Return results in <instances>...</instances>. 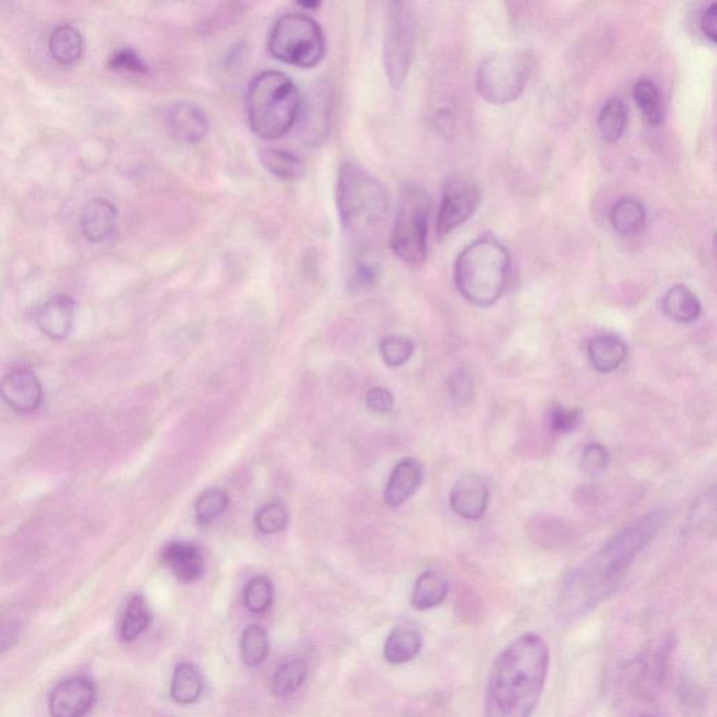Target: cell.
I'll return each instance as SVG.
<instances>
[{
    "instance_id": "cell-12",
    "label": "cell",
    "mask_w": 717,
    "mask_h": 717,
    "mask_svg": "<svg viewBox=\"0 0 717 717\" xmlns=\"http://www.w3.org/2000/svg\"><path fill=\"white\" fill-rule=\"evenodd\" d=\"M44 391L33 370L17 367L0 381V398L20 414H31L40 408Z\"/></svg>"
},
{
    "instance_id": "cell-18",
    "label": "cell",
    "mask_w": 717,
    "mask_h": 717,
    "mask_svg": "<svg viewBox=\"0 0 717 717\" xmlns=\"http://www.w3.org/2000/svg\"><path fill=\"white\" fill-rule=\"evenodd\" d=\"M421 482L422 468L418 461H415L414 458H405L400 461L391 472L386 492H384L387 505L391 507L404 505L418 491Z\"/></svg>"
},
{
    "instance_id": "cell-33",
    "label": "cell",
    "mask_w": 717,
    "mask_h": 717,
    "mask_svg": "<svg viewBox=\"0 0 717 717\" xmlns=\"http://www.w3.org/2000/svg\"><path fill=\"white\" fill-rule=\"evenodd\" d=\"M229 503V495L223 489L212 488L202 493L195 505V517H197L198 523L202 526L213 523L226 512Z\"/></svg>"
},
{
    "instance_id": "cell-8",
    "label": "cell",
    "mask_w": 717,
    "mask_h": 717,
    "mask_svg": "<svg viewBox=\"0 0 717 717\" xmlns=\"http://www.w3.org/2000/svg\"><path fill=\"white\" fill-rule=\"evenodd\" d=\"M534 71V57L527 50L499 51L479 65L478 92L492 104H509L519 99Z\"/></svg>"
},
{
    "instance_id": "cell-40",
    "label": "cell",
    "mask_w": 717,
    "mask_h": 717,
    "mask_svg": "<svg viewBox=\"0 0 717 717\" xmlns=\"http://www.w3.org/2000/svg\"><path fill=\"white\" fill-rule=\"evenodd\" d=\"M608 463H610V454L600 443H591L586 446L583 451L582 461H580L582 470L590 475L600 474L607 468Z\"/></svg>"
},
{
    "instance_id": "cell-34",
    "label": "cell",
    "mask_w": 717,
    "mask_h": 717,
    "mask_svg": "<svg viewBox=\"0 0 717 717\" xmlns=\"http://www.w3.org/2000/svg\"><path fill=\"white\" fill-rule=\"evenodd\" d=\"M530 534L533 535L540 545H548V547H561L568 541L570 530L562 521L552 520L551 517L547 519H541L538 517L537 521H533V527H531Z\"/></svg>"
},
{
    "instance_id": "cell-32",
    "label": "cell",
    "mask_w": 717,
    "mask_h": 717,
    "mask_svg": "<svg viewBox=\"0 0 717 717\" xmlns=\"http://www.w3.org/2000/svg\"><path fill=\"white\" fill-rule=\"evenodd\" d=\"M274 584L268 576L258 575L247 583L244 589V604L253 614H264L274 603Z\"/></svg>"
},
{
    "instance_id": "cell-14",
    "label": "cell",
    "mask_w": 717,
    "mask_h": 717,
    "mask_svg": "<svg viewBox=\"0 0 717 717\" xmlns=\"http://www.w3.org/2000/svg\"><path fill=\"white\" fill-rule=\"evenodd\" d=\"M489 492L484 479L475 474L458 478L450 492L451 510L465 520L477 521L488 509Z\"/></svg>"
},
{
    "instance_id": "cell-26",
    "label": "cell",
    "mask_w": 717,
    "mask_h": 717,
    "mask_svg": "<svg viewBox=\"0 0 717 717\" xmlns=\"http://www.w3.org/2000/svg\"><path fill=\"white\" fill-rule=\"evenodd\" d=\"M50 51L55 61L62 65L75 64L83 54V37L72 26H61L52 31Z\"/></svg>"
},
{
    "instance_id": "cell-21",
    "label": "cell",
    "mask_w": 717,
    "mask_h": 717,
    "mask_svg": "<svg viewBox=\"0 0 717 717\" xmlns=\"http://www.w3.org/2000/svg\"><path fill=\"white\" fill-rule=\"evenodd\" d=\"M421 633L409 626H398L388 635L384 645V659L394 666L414 660L421 652Z\"/></svg>"
},
{
    "instance_id": "cell-6",
    "label": "cell",
    "mask_w": 717,
    "mask_h": 717,
    "mask_svg": "<svg viewBox=\"0 0 717 717\" xmlns=\"http://www.w3.org/2000/svg\"><path fill=\"white\" fill-rule=\"evenodd\" d=\"M432 199L415 184L401 188L397 218L391 232L394 254L411 267H419L428 258V230Z\"/></svg>"
},
{
    "instance_id": "cell-27",
    "label": "cell",
    "mask_w": 717,
    "mask_h": 717,
    "mask_svg": "<svg viewBox=\"0 0 717 717\" xmlns=\"http://www.w3.org/2000/svg\"><path fill=\"white\" fill-rule=\"evenodd\" d=\"M633 99L647 124L659 127L664 120V104L659 87L650 79H640L633 86Z\"/></svg>"
},
{
    "instance_id": "cell-9",
    "label": "cell",
    "mask_w": 717,
    "mask_h": 717,
    "mask_svg": "<svg viewBox=\"0 0 717 717\" xmlns=\"http://www.w3.org/2000/svg\"><path fill=\"white\" fill-rule=\"evenodd\" d=\"M386 43H384V65L387 78L393 89H401L411 69L415 50V26L411 12L404 3H391Z\"/></svg>"
},
{
    "instance_id": "cell-30",
    "label": "cell",
    "mask_w": 717,
    "mask_h": 717,
    "mask_svg": "<svg viewBox=\"0 0 717 717\" xmlns=\"http://www.w3.org/2000/svg\"><path fill=\"white\" fill-rule=\"evenodd\" d=\"M152 614L142 596H134L129 600L122 617L120 635L124 642H134L149 628Z\"/></svg>"
},
{
    "instance_id": "cell-11",
    "label": "cell",
    "mask_w": 717,
    "mask_h": 717,
    "mask_svg": "<svg viewBox=\"0 0 717 717\" xmlns=\"http://www.w3.org/2000/svg\"><path fill=\"white\" fill-rule=\"evenodd\" d=\"M97 689L85 675L59 682L52 689L48 708L52 717H86L96 702Z\"/></svg>"
},
{
    "instance_id": "cell-35",
    "label": "cell",
    "mask_w": 717,
    "mask_h": 717,
    "mask_svg": "<svg viewBox=\"0 0 717 717\" xmlns=\"http://www.w3.org/2000/svg\"><path fill=\"white\" fill-rule=\"evenodd\" d=\"M255 526L262 534L281 533L288 526V510L282 503H268L255 514Z\"/></svg>"
},
{
    "instance_id": "cell-15",
    "label": "cell",
    "mask_w": 717,
    "mask_h": 717,
    "mask_svg": "<svg viewBox=\"0 0 717 717\" xmlns=\"http://www.w3.org/2000/svg\"><path fill=\"white\" fill-rule=\"evenodd\" d=\"M162 562L181 583H195L205 575L204 554L194 542H170L163 549Z\"/></svg>"
},
{
    "instance_id": "cell-1",
    "label": "cell",
    "mask_w": 717,
    "mask_h": 717,
    "mask_svg": "<svg viewBox=\"0 0 717 717\" xmlns=\"http://www.w3.org/2000/svg\"><path fill=\"white\" fill-rule=\"evenodd\" d=\"M664 523V512L657 510L646 514L573 569L566 576L559 594L561 618L573 621L583 617L610 597L625 579L636 556L656 537Z\"/></svg>"
},
{
    "instance_id": "cell-24",
    "label": "cell",
    "mask_w": 717,
    "mask_h": 717,
    "mask_svg": "<svg viewBox=\"0 0 717 717\" xmlns=\"http://www.w3.org/2000/svg\"><path fill=\"white\" fill-rule=\"evenodd\" d=\"M309 666L300 656H289L279 664L272 678V691L276 696H289L299 691L306 681Z\"/></svg>"
},
{
    "instance_id": "cell-41",
    "label": "cell",
    "mask_w": 717,
    "mask_h": 717,
    "mask_svg": "<svg viewBox=\"0 0 717 717\" xmlns=\"http://www.w3.org/2000/svg\"><path fill=\"white\" fill-rule=\"evenodd\" d=\"M22 629V622L16 617L10 615L0 617V656L9 652L19 642Z\"/></svg>"
},
{
    "instance_id": "cell-28",
    "label": "cell",
    "mask_w": 717,
    "mask_h": 717,
    "mask_svg": "<svg viewBox=\"0 0 717 717\" xmlns=\"http://www.w3.org/2000/svg\"><path fill=\"white\" fill-rule=\"evenodd\" d=\"M598 129L604 141L615 143L624 135L626 124H628V110L622 99L611 97L605 101L598 114Z\"/></svg>"
},
{
    "instance_id": "cell-39",
    "label": "cell",
    "mask_w": 717,
    "mask_h": 717,
    "mask_svg": "<svg viewBox=\"0 0 717 717\" xmlns=\"http://www.w3.org/2000/svg\"><path fill=\"white\" fill-rule=\"evenodd\" d=\"M110 66L115 71H124L136 73V75H148L149 66L143 61L141 55L131 48H122V50L111 55Z\"/></svg>"
},
{
    "instance_id": "cell-43",
    "label": "cell",
    "mask_w": 717,
    "mask_h": 717,
    "mask_svg": "<svg viewBox=\"0 0 717 717\" xmlns=\"http://www.w3.org/2000/svg\"><path fill=\"white\" fill-rule=\"evenodd\" d=\"M376 278V269L372 265L362 264L356 269V274L353 276L352 289L355 292H365L372 288Z\"/></svg>"
},
{
    "instance_id": "cell-17",
    "label": "cell",
    "mask_w": 717,
    "mask_h": 717,
    "mask_svg": "<svg viewBox=\"0 0 717 717\" xmlns=\"http://www.w3.org/2000/svg\"><path fill=\"white\" fill-rule=\"evenodd\" d=\"M118 212L110 201L94 198L87 202L80 216V227L87 240L93 243L110 239L117 225Z\"/></svg>"
},
{
    "instance_id": "cell-3",
    "label": "cell",
    "mask_w": 717,
    "mask_h": 717,
    "mask_svg": "<svg viewBox=\"0 0 717 717\" xmlns=\"http://www.w3.org/2000/svg\"><path fill=\"white\" fill-rule=\"evenodd\" d=\"M337 205L342 227L359 246L373 240L388 216L386 190L358 164L345 163L339 169Z\"/></svg>"
},
{
    "instance_id": "cell-36",
    "label": "cell",
    "mask_w": 717,
    "mask_h": 717,
    "mask_svg": "<svg viewBox=\"0 0 717 717\" xmlns=\"http://www.w3.org/2000/svg\"><path fill=\"white\" fill-rule=\"evenodd\" d=\"M415 345L412 339L402 337V335H393L381 342L380 352L384 362L390 367H400L405 365L411 359L414 353Z\"/></svg>"
},
{
    "instance_id": "cell-2",
    "label": "cell",
    "mask_w": 717,
    "mask_h": 717,
    "mask_svg": "<svg viewBox=\"0 0 717 717\" xmlns=\"http://www.w3.org/2000/svg\"><path fill=\"white\" fill-rule=\"evenodd\" d=\"M549 647L528 632L498 654L486 682L484 717H531L547 682Z\"/></svg>"
},
{
    "instance_id": "cell-7",
    "label": "cell",
    "mask_w": 717,
    "mask_h": 717,
    "mask_svg": "<svg viewBox=\"0 0 717 717\" xmlns=\"http://www.w3.org/2000/svg\"><path fill=\"white\" fill-rule=\"evenodd\" d=\"M272 57L296 68H314L323 61L327 43L323 29L306 13L279 17L268 41Z\"/></svg>"
},
{
    "instance_id": "cell-13",
    "label": "cell",
    "mask_w": 717,
    "mask_h": 717,
    "mask_svg": "<svg viewBox=\"0 0 717 717\" xmlns=\"http://www.w3.org/2000/svg\"><path fill=\"white\" fill-rule=\"evenodd\" d=\"M166 125L173 138L188 145L204 141L209 131V121L204 110L190 101L171 104L166 113Z\"/></svg>"
},
{
    "instance_id": "cell-22",
    "label": "cell",
    "mask_w": 717,
    "mask_h": 717,
    "mask_svg": "<svg viewBox=\"0 0 717 717\" xmlns=\"http://www.w3.org/2000/svg\"><path fill=\"white\" fill-rule=\"evenodd\" d=\"M447 594H449V582L446 577L435 570H428L416 580L412 591V605L419 611L432 610L446 600Z\"/></svg>"
},
{
    "instance_id": "cell-38",
    "label": "cell",
    "mask_w": 717,
    "mask_h": 717,
    "mask_svg": "<svg viewBox=\"0 0 717 717\" xmlns=\"http://www.w3.org/2000/svg\"><path fill=\"white\" fill-rule=\"evenodd\" d=\"M449 391L451 401L457 407H464L472 400L474 395V381L467 370L458 369L451 374L449 379Z\"/></svg>"
},
{
    "instance_id": "cell-16",
    "label": "cell",
    "mask_w": 717,
    "mask_h": 717,
    "mask_svg": "<svg viewBox=\"0 0 717 717\" xmlns=\"http://www.w3.org/2000/svg\"><path fill=\"white\" fill-rule=\"evenodd\" d=\"M76 304L72 297L58 295L43 304L37 313V325L47 337L64 341L71 334Z\"/></svg>"
},
{
    "instance_id": "cell-10",
    "label": "cell",
    "mask_w": 717,
    "mask_h": 717,
    "mask_svg": "<svg viewBox=\"0 0 717 717\" xmlns=\"http://www.w3.org/2000/svg\"><path fill=\"white\" fill-rule=\"evenodd\" d=\"M481 204V188L477 181L463 173L447 178L437 215L436 230L440 239L464 225Z\"/></svg>"
},
{
    "instance_id": "cell-31",
    "label": "cell",
    "mask_w": 717,
    "mask_h": 717,
    "mask_svg": "<svg viewBox=\"0 0 717 717\" xmlns=\"http://www.w3.org/2000/svg\"><path fill=\"white\" fill-rule=\"evenodd\" d=\"M241 659L248 667H258L267 660L269 649L268 632L260 625H248L241 635Z\"/></svg>"
},
{
    "instance_id": "cell-19",
    "label": "cell",
    "mask_w": 717,
    "mask_h": 717,
    "mask_svg": "<svg viewBox=\"0 0 717 717\" xmlns=\"http://www.w3.org/2000/svg\"><path fill=\"white\" fill-rule=\"evenodd\" d=\"M587 351L591 365L601 373L614 372L628 356V346L624 339L614 334L598 335L591 339Z\"/></svg>"
},
{
    "instance_id": "cell-42",
    "label": "cell",
    "mask_w": 717,
    "mask_h": 717,
    "mask_svg": "<svg viewBox=\"0 0 717 717\" xmlns=\"http://www.w3.org/2000/svg\"><path fill=\"white\" fill-rule=\"evenodd\" d=\"M366 405L376 414H388L394 408V395L387 388H372L367 391Z\"/></svg>"
},
{
    "instance_id": "cell-5",
    "label": "cell",
    "mask_w": 717,
    "mask_h": 717,
    "mask_svg": "<svg viewBox=\"0 0 717 717\" xmlns=\"http://www.w3.org/2000/svg\"><path fill=\"white\" fill-rule=\"evenodd\" d=\"M246 107L251 131L265 141H275L295 127L302 99L288 75L267 71L248 86Z\"/></svg>"
},
{
    "instance_id": "cell-44",
    "label": "cell",
    "mask_w": 717,
    "mask_h": 717,
    "mask_svg": "<svg viewBox=\"0 0 717 717\" xmlns=\"http://www.w3.org/2000/svg\"><path fill=\"white\" fill-rule=\"evenodd\" d=\"M716 22L717 5L716 3H712V5H710L709 8L705 10V13H703L701 27L703 34H705V36L708 37L713 44H715L717 40Z\"/></svg>"
},
{
    "instance_id": "cell-25",
    "label": "cell",
    "mask_w": 717,
    "mask_h": 717,
    "mask_svg": "<svg viewBox=\"0 0 717 717\" xmlns=\"http://www.w3.org/2000/svg\"><path fill=\"white\" fill-rule=\"evenodd\" d=\"M646 212L642 202L636 198L626 197L619 199L612 206L610 222L615 232L622 236H632L645 225Z\"/></svg>"
},
{
    "instance_id": "cell-23",
    "label": "cell",
    "mask_w": 717,
    "mask_h": 717,
    "mask_svg": "<svg viewBox=\"0 0 717 717\" xmlns=\"http://www.w3.org/2000/svg\"><path fill=\"white\" fill-rule=\"evenodd\" d=\"M204 691V677L195 664L180 663L174 670L171 682V698L180 705H191L201 698Z\"/></svg>"
},
{
    "instance_id": "cell-20",
    "label": "cell",
    "mask_w": 717,
    "mask_h": 717,
    "mask_svg": "<svg viewBox=\"0 0 717 717\" xmlns=\"http://www.w3.org/2000/svg\"><path fill=\"white\" fill-rule=\"evenodd\" d=\"M661 309L673 321L681 324L694 323L701 316L702 306L698 297L684 285H675L667 290Z\"/></svg>"
},
{
    "instance_id": "cell-37",
    "label": "cell",
    "mask_w": 717,
    "mask_h": 717,
    "mask_svg": "<svg viewBox=\"0 0 717 717\" xmlns=\"http://www.w3.org/2000/svg\"><path fill=\"white\" fill-rule=\"evenodd\" d=\"M583 412L580 408L554 407L549 409L548 422L552 432L568 435L577 429L582 422Z\"/></svg>"
},
{
    "instance_id": "cell-4",
    "label": "cell",
    "mask_w": 717,
    "mask_h": 717,
    "mask_svg": "<svg viewBox=\"0 0 717 717\" xmlns=\"http://www.w3.org/2000/svg\"><path fill=\"white\" fill-rule=\"evenodd\" d=\"M510 254L498 239L479 237L458 255L454 279L465 300L479 307L498 302L510 275Z\"/></svg>"
},
{
    "instance_id": "cell-29",
    "label": "cell",
    "mask_w": 717,
    "mask_h": 717,
    "mask_svg": "<svg viewBox=\"0 0 717 717\" xmlns=\"http://www.w3.org/2000/svg\"><path fill=\"white\" fill-rule=\"evenodd\" d=\"M262 166L276 178L283 181H297L304 173V164L295 155L281 149H262Z\"/></svg>"
}]
</instances>
